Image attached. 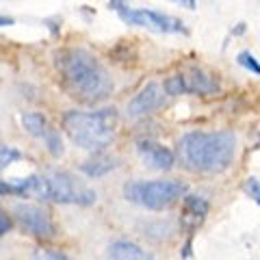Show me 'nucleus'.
<instances>
[{
	"instance_id": "25",
	"label": "nucleus",
	"mask_w": 260,
	"mask_h": 260,
	"mask_svg": "<svg viewBox=\"0 0 260 260\" xmlns=\"http://www.w3.org/2000/svg\"><path fill=\"white\" fill-rule=\"evenodd\" d=\"M15 20L9 18V15H0V26H13Z\"/></svg>"
},
{
	"instance_id": "10",
	"label": "nucleus",
	"mask_w": 260,
	"mask_h": 260,
	"mask_svg": "<svg viewBox=\"0 0 260 260\" xmlns=\"http://www.w3.org/2000/svg\"><path fill=\"white\" fill-rule=\"evenodd\" d=\"M206 215H208V202L204 198H200V195H184L180 223L186 232H193L195 228H200Z\"/></svg>"
},
{
	"instance_id": "12",
	"label": "nucleus",
	"mask_w": 260,
	"mask_h": 260,
	"mask_svg": "<svg viewBox=\"0 0 260 260\" xmlns=\"http://www.w3.org/2000/svg\"><path fill=\"white\" fill-rule=\"evenodd\" d=\"M107 256L115 258V260H145V258H150L148 251H143L139 245H135V243H130V241L111 243Z\"/></svg>"
},
{
	"instance_id": "2",
	"label": "nucleus",
	"mask_w": 260,
	"mask_h": 260,
	"mask_svg": "<svg viewBox=\"0 0 260 260\" xmlns=\"http://www.w3.org/2000/svg\"><path fill=\"white\" fill-rule=\"evenodd\" d=\"M234 154L237 137L230 130H193L182 135V139L178 141V158L182 167L193 174H221L230 167Z\"/></svg>"
},
{
	"instance_id": "7",
	"label": "nucleus",
	"mask_w": 260,
	"mask_h": 260,
	"mask_svg": "<svg viewBox=\"0 0 260 260\" xmlns=\"http://www.w3.org/2000/svg\"><path fill=\"white\" fill-rule=\"evenodd\" d=\"M13 217L18 219V223L28 234H32V237H37V239H54L56 237V228L52 223V219L42 206L15 204L13 206Z\"/></svg>"
},
{
	"instance_id": "13",
	"label": "nucleus",
	"mask_w": 260,
	"mask_h": 260,
	"mask_svg": "<svg viewBox=\"0 0 260 260\" xmlns=\"http://www.w3.org/2000/svg\"><path fill=\"white\" fill-rule=\"evenodd\" d=\"M113 169H115V160L109 158V156H95V158L80 165V172L89 178H102V176L111 174Z\"/></svg>"
},
{
	"instance_id": "21",
	"label": "nucleus",
	"mask_w": 260,
	"mask_h": 260,
	"mask_svg": "<svg viewBox=\"0 0 260 260\" xmlns=\"http://www.w3.org/2000/svg\"><path fill=\"white\" fill-rule=\"evenodd\" d=\"M11 228V219H9V215L5 213V210H0V237L3 234H7V230Z\"/></svg>"
},
{
	"instance_id": "22",
	"label": "nucleus",
	"mask_w": 260,
	"mask_h": 260,
	"mask_svg": "<svg viewBox=\"0 0 260 260\" xmlns=\"http://www.w3.org/2000/svg\"><path fill=\"white\" fill-rule=\"evenodd\" d=\"M0 195H13V189H11L9 180H0Z\"/></svg>"
},
{
	"instance_id": "3",
	"label": "nucleus",
	"mask_w": 260,
	"mask_h": 260,
	"mask_svg": "<svg viewBox=\"0 0 260 260\" xmlns=\"http://www.w3.org/2000/svg\"><path fill=\"white\" fill-rule=\"evenodd\" d=\"M63 130L78 148L89 152H102L109 148L117 128V111L100 109V111H68L61 119Z\"/></svg>"
},
{
	"instance_id": "15",
	"label": "nucleus",
	"mask_w": 260,
	"mask_h": 260,
	"mask_svg": "<svg viewBox=\"0 0 260 260\" xmlns=\"http://www.w3.org/2000/svg\"><path fill=\"white\" fill-rule=\"evenodd\" d=\"M44 143H46L48 152H50L54 158H59L61 154H63V137H61V133H59L56 128H50V126H48L46 135H44Z\"/></svg>"
},
{
	"instance_id": "17",
	"label": "nucleus",
	"mask_w": 260,
	"mask_h": 260,
	"mask_svg": "<svg viewBox=\"0 0 260 260\" xmlns=\"http://www.w3.org/2000/svg\"><path fill=\"white\" fill-rule=\"evenodd\" d=\"M22 158V152L18 148H11V145H0V169H5L7 165L20 160Z\"/></svg>"
},
{
	"instance_id": "4",
	"label": "nucleus",
	"mask_w": 260,
	"mask_h": 260,
	"mask_svg": "<svg viewBox=\"0 0 260 260\" xmlns=\"http://www.w3.org/2000/svg\"><path fill=\"white\" fill-rule=\"evenodd\" d=\"M189 193L180 180H130L124 184V198L135 206L148 210H165Z\"/></svg>"
},
{
	"instance_id": "14",
	"label": "nucleus",
	"mask_w": 260,
	"mask_h": 260,
	"mask_svg": "<svg viewBox=\"0 0 260 260\" xmlns=\"http://www.w3.org/2000/svg\"><path fill=\"white\" fill-rule=\"evenodd\" d=\"M22 128L26 130L30 137H37V139H44L46 130H48V121L42 113H24L22 115Z\"/></svg>"
},
{
	"instance_id": "8",
	"label": "nucleus",
	"mask_w": 260,
	"mask_h": 260,
	"mask_svg": "<svg viewBox=\"0 0 260 260\" xmlns=\"http://www.w3.org/2000/svg\"><path fill=\"white\" fill-rule=\"evenodd\" d=\"M162 102H165V89H160L156 83H148L128 102V107H126L128 117H133V119L143 117V115H148V113L160 109Z\"/></svg>"
},
{
	"instance_id": "9",
	"label": "nucleus",
	"mask_w": 260,
	"mask_h": 260,
	"mask_svg": "<svg viewBox=\"0 0 260 260\" xmlns=\"http://www.w3.org/2000/svg\"><path fill=\"white\" fill-rule=\"evenodd\" d=\"M137 152L143 158V162L156 172H169L174 167V152L152 139L137 141Z\"/></svg>"
},
{
	"instance_id": "16",
	"label": "nucleus",
	"mask_w": 260,
	"mask_h": 260,
	"mask_svg": "<svg viewBox=\"0 0 260 260\" xmlns=\"http://www.w3.org/2000/svg\"><path fill=\"white\" fill-rule=\"evenodd\" d=\"M167 95H182L186 93V80H184V74H176V76H169L162 85Z\"/></svg>"
},
{
	"instance_id": "24",
	"label": "nucleus",
	"mask_w": 260,
	"mask_h": 260,
	"mask_svg": "<svg viewBox=\"0 0 260 260\" xmlns=\"http://www.w3.org/2000/svg\"><path fill=\"white\" fill-rule=\"evenodd\" d=\"M172 3L184 7V9H195V5H198V0H172Z\"/></svg>"
},
{
	"instance_id": "1",
	"label": "nucleus",
	"mask_w": 260,
	"mask_h": 260,
	"mask_svg": "<svg viewBox=\"0 0 260 260\" xmlns=\"http://www.w3.org/2000/svg\"><path fill=\"white\" fill-rule=\"evenodd\" d=\"M54 65L61 74L63 87L80 102L95 104L107 100L113 93V80L109 72L89 50L83 48L59 50L54 56Z\"/></svg>"
},
{
	"instance_id": "18",
	"label": "nucleus",
	"mask_w": 260,
	"mask_h": 260,
	"mask_svg": "<svg viewBox=\"0 0 260 260\" xmlns=\"http://www.w3.org/2000/svg\"><path fill=\"white\" fill-rule=\"evenodd\" d=\"M239 65H243L245 70H249L251 74H256V76H260V63H258V59L251 52H241L239 54Z\"/></svg>"
},
{
	"instance_id": "5",
	"label": "nucleus",
	"mask_w": 260,
	"mask_h": 260,
	"mask_svg": "<svg viewBox=\"0 0 260 260\" xmlns=\"http://www.w3.org/2000/svg\"><path fill=\"white\" fill-rule=\"evenodd\" d=\"M39 198L56 202V204H76V206H91L95 204L98 195L91 186L80 182L70 172H52L42 176V195Z\"/></svg>"
},
{
	"instance_id": "19",
	"label": "nucleus",
	"mask_w": 260,
	"mask_h": 260,
	"mask_svg": "<svg viewBox=\"0 0 260 260\" xmlns=\"http://www.w3.org/2000/svg\"><path fill=\"white\" fill-rule=\"evenodd\" d=\"M245 191L251 195V200H256V204L260 206V180L258 178H247L245 180Z\"/></svg>"
},
{
	"instance_id": "6",
	"label": "nucleus",
	"mask_w": 260,
	"mask_h": 260,
	"mask_svg": "<svg viewBox=\"0 0 260 260\" xmlns=\"http://www.w3.org/2000/svg\"><path fill=\"white\" fill-rule=\"evenodd\" d=\"M111 9H115L119 13V18L130 26H143L156 32H184V24L180 20L165 15L160 11L152 9H130L124 5V0H111L109 3Z\"/></svg>"
},
{
	"instance_id": "20",
	"label": "nucleus",
	"mask_w": 260,
	"mask_h": 260,
	"mask_svg": "<svg viewBox=\"0 0 260 260\" xmlns=\"http://www.w3.org/2000/svg\"><path fill=\"white\" fill-rule=\"evenodd\" d=\"M35 258H52V260H65L68 256L63 254V251H54V249H42V251H37Z\"/></svg>"
},
{
	"instance_id": "11",
	"label": "nucleus",
	"mask_w": 260,
	"mask_h": 260,
	"mask_svg": "<svg viewBox=\"0 0 260 260\" xmlns=\"http://www.w3.org/2000/svg\"><path fill=\"white\" fill-rule=\"evenodd\" d=\"M186 80V93H198V95H210L219 91V85L213 80V76H208L206 72H202L198 68L189 70L184 74Z\"/></svg>"
},
{
	"instance_id": "23",
	"label": "nucleus",
	"mask_w": 260,
	"mask_h": 260,
	"mask_svg": "<svg viewBox=\"0 0 260 260\" xmlns=\"http://www.w3.org/2000/svg\"><path fill=\"white\" fill-rule=\"evenodd\" d=\"M191 249H193V247H191V234H189V241L184 243V247H182V251H180V258H191V256H193Z\"/></svg>"
}]
</instances>
